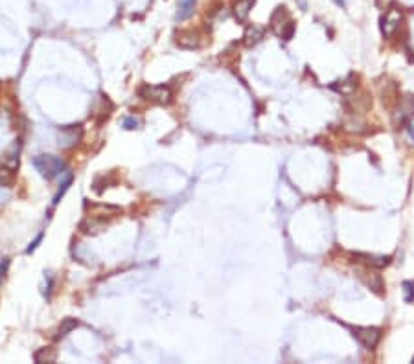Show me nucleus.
I'll list each match as a JSON object with an SVG mask.
<instances>
[{"label":"nucleus","mask_w":414,"mask_h":364,"mask_svg":"<svg viewBox=\"0 0 414 364\" xmlns=\"http://www.w3.org/2000/svg\"><path fill=\"white\" fill-rule=\"evenodd\" d=\"M269 26H271V30H273L274 35L282 37L283 40L293 39L295 30H297V26H295L293 19H291V15H289V11L285 6H278L276 10L273 11L271 20H269Z\"/></svg>","instance_id":"f257e3e1"},{"label":"nucleus","mask_w":414,"mask_h":364,"mask_svg":"<svg viewBox=\"0 0 414 364\" xmlns=\"http://www.w3.org/2000/svg\"><path fill=\"white\" fill-rule=\"evenodd\" d=\"M33 167L43 175L45 178L52 180L56 178L57 175H63L66 169V162L61 157H56V155H37L33 160H31Z\"/></svg>","instance_id":"f03ea898"},{"label":"nucleus","mask_w":414,"mask_h":364,"mask_svg":"<svg viewBox=\"0 0 414 364\" xmlns=\"http://www.w3.org/2000/svg\"><path fill=\"white\" fill-rule=\"evenodd\" d=\"M138 94L144 100H149L158 105H168L172 101V90L164 85H144Z\"/></svg>","instance_id":"7ed1b4c3"},{"label":"nucleus","mask_w":414,"mask_h":364,"mask_svg":"<svg viewBox=\"0 0 414 364\" xmlns=\"http://www.w3.org/2000/svg\"><path fill=\"white\" fill-rule=\"evenodd\" d=\"M352 335L366 349H374L381 340V329L379 328H352Z\"/></svg>","instance_id":"20e7f679"},{"label":"nucleus","mask_w":414,"mask_h":364,"mask_svg":"<svg viewBox=\"0 0 414 364\" xmlns=\"http://www.w3.org/2000/svg\"><path fill=\"white\" fill-rule=\"evenodd\" d=\"M401 19H403V15H401L399 10H387L385 15L381 17V33H383L385 37L394 35L396 30L399 28Z\"/></svg>","instance_id":"39448f33"},{"label":"nucleus","mask_w":414,"mask_h":364,"mask_svg":"<svg viewBox=\"0 0 414 364\" xmlns=\"http://www.w3.org/2000/svg\"><path fill=\"white\" fill-rule=\"evenodd\" d=\"M175 42L184 50H197L201 46V35L193 30H182L175 35Z\"/></svg>","instance_id":"423d86ee"},{"label":"nucleus","mask_w":414,"mask_h":364,"mask_svg":"<svg viewBox=\"0 0 414 364\" xmlns=\"http://www.w3.org/2000/svg\"><path fill=\"white\" fill-rule=\"evenodd\" d=\"M107 228V221L101 217H92V215H89V217L85 219V221L79 224V230L83 234H91V236H94V234H100L103 232Z\"/></svg>","instance_id":"0eeeda50"},{"label":"nucleus","mask_w":414,"mask_h":364,"mask_svg":"<svg viewBox=\"0 0 414 364\" xmlns=\"http://www.w3.org/2000/svg\"><path fill=\"white\" fill-rule=\"evenodd\" d=\"M263 35H265V28H263V26L251 24L247 26V30L243 33V42L247 46H256L258 42L263 39Z\"/></svg>","instance_id":"6e6552de"},{"label":"nucleus","mask_w":414,"mask_h":364,"mask_svg":"<svg viewBox=\"0 0 414 364\" xmlns=\"http://www.w3.org/2000/svg\"><path fill=\"white\" fill-rule=\"evenodd\" d=\"M254 2H256V0H236L232 6L234 19H236L237 22H245L249 13H251V10H253Z\"/></svg>","instance_id":"1a4fd4ad"},{"label":"nucleus","mask_w":414,"mask_h":364,"mask_svg":"<svg viewBox=\"0 0 414 364\" xmlns=\"http://www.w3.org/2000/svg\"><path fill=\"white\" fill-rule=\"evenodd\" d=\"M354 258H359V261L366 263L368 267L381 268L387 267L390 263V256H370V254H354Z\"/></svg>","instance_id":"9d476101"},{"label":"nucleus","mask_w":414,"mask_h":364,"mask_svg":"<svg viewBox=\"0 0 414 364\" xmlns=\"http://www.w3.org/2000/svg\"><path fill=\"white\" fill-rule=\"evenodd\" d=\"M195 4H197V0H179V10L175 19L177 20L190 19L193 15V11H195Z\"/></svg>","instance_id":"9b49d317"},{"label":"nucleus","mask_w":414,"mask_h":364,"mask_svg":"<svg viewBox=\"0 0 414 364\" xmlns=\"http://www.w3.org/2000/svg\"><path fill=\"white\" fill-rule=\"evenodd\" d=\"M370 274V278H363L364 280V283L368 285L374 293H383V282H381V276L379 274H374V272H368Z\"/></svg>","instance_id":"f8f14e48"},{"label":"nucleus","mask_w":414,"mask_h":364,"mask_svg":"<svg viewBox=\"0 0 414 364\" xmlns=\"http://www.w3.org/2000/svg\"><path fill=\"white\" fill-rule=\"evenodd\" d=\"M77 326H79V322L76 318H65L61 322L59 329H57V337H65V335L70 333L72 329H76Z\"/></svg>","instance_id":"ddd939ff"},{"label":"nucleus","mask_w":414,"mask_h":364,"mask_svg":"<svg viewBox=\"0 0 414 364\" xmlns=\"http://www.w3.org/2000/svg\"><path fill=\"white\" fill-rule=\"evenodd\" d=\"M72 184V173H66V177H65V180L61 182V186H59V192L56 193V197H54V206H56L57 202L61 201V197L65 195L66 193V190H68V186Z\"/></svg>","instance_id":"4468645a"},{"label":"nucleus","mask_w":414,"mask_h":364,"mask_svg":"<svg viewBox=\"0 0 414 364\" xmlns=\"http://www.w3.org/2000/svg\"><path fill=\"white\" fill-rule=\"evenodd\" d=\"M403 300L407 303H412L414 302V282L412 280H407V282H403Z\"/></svg>","instance_id":"2eb2a0df"},{"label":"nucleus","mask_w":414,"mask_h":364,"mask_svg":"<svg viewBox=\"0 0 414 364\" xmlns=\"http://www.w3.org/2000/svg\"><path fill=\"white\" fill-rule=\"evenodd\" d=\"M11 182H13V173L10 169H6V167H0V188L10 186Z\"/></svg>","instance_id":"dca6fc26"},{"label":"nucleus","mask_w":414,"mask_h":364,"mask_svg":"<svg viewBox=\"0 0 414 364\" xmlns=\"http://www.w3.org/2000/svg\"><path fill=\"white\" fill-rule=\"evenodd\" d=\"M123 127H126V129H129V131H133V129H137V127H138V120L135 116L123 118Z\"/></svg>","instance_id":"f3484780"},{"label":"nucleus","mask_w":414,"mask_h":364,"mask_svg":"<svg viewBox=\"0 0 414 364\" xmlns=\"http://www.w3.org/2000/svg\"><path fill=\"white\" fill-rule=\"evenodd\" d=\"M40 239H43V234H39V236H37V239H35V241H33V243H31V245H30V247L26 248V254H31V252H33V250H35V248L39 247Z\"/></svg>","instance_id":"a211bd4d"},{"label":"nucleus","mask_w":414,"mask_h":364,"mask_svg":"<svg viewBox=\"0 0 414 364\" xmlns=\"http://www.w3.org/2000/svg\"><path fill=\"white\" fill-rule=\"evenodd\" d=\"M407 129H409V134L414 138V114L410 116V120H409V123H407Z\"/></svg>","instance_id":"6ab92c4d"},{"label":"nucleus","mask_w":414,"mask_h":364,"mask_svg":"<svg viewBox=\"0 0 414 364\" xmlns=\"http://www.w3.org/2000/svg\"><path fill=\"white\" fill-rule=\"evenodd\" d=\"M381 2H383V0H378V6L381 4ZM390 4H392V0H385V10H389Z\"/></svg>","instance_id":"aec40b11"},{"label":"nucleus","mask_w":414,"mask_h":364,"mask_svg":"<svg viewBox=\"0 0 414 364\" xmlns=\"http://www.w3.org/2000/svg\"><path fill=\"white\" fill-rule=\"evenodd\" d=\"M335 2H337L339 6H344V0H335Z\"/></svg>","instance_id":"412c9836"},{"label":"nucleus","mask_w":414,"mask_h":364,"mask_svg":"<svg viewBox=\"0 0 414 364\" xmlns=\"http://www.w3.org/2000/svg\"><path fill=\"white\" fill-rule=\"evenodd\" d=\"M412 362H414V357H412Z\"/></svg>","instance_id":"4be33fe9"}]
</instances>
